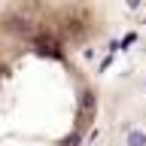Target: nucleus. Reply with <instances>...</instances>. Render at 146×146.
Instances as JSON below:
<instances>
[{"mask_svg": "<svg viewBox=\"0 0 146 146\" xmlns=\"http://www.w3.org/2000/svg\"><path fill=\"white\" fill-rule=\"evenodd\" d=\"M107 31L98 0H0V146H88Z\"/></svg>", "mask_w": 146, "mask_h": 146, "instance_id": "nucleus-1", "label": "nucleus"}]
</instances>
